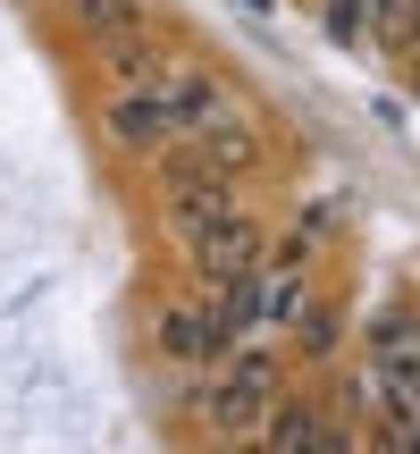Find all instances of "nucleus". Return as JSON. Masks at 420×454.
<instances>
[{"mask_svg":"<svg viewBox=\"0 0 420 454\" xmlns=\"http://www.w3.org/2000/svg\"><path fill=\"white\" fill-rule=\"evenodd\" d=\"M177 135H185V118H177V101H168L160 84H127V93L110 101V144H118V152H144V160H160Z\"/></svg>","mask_w":420,"mask_h":454,"instance_id":"nucleus-3","label":"nucleus"},{"mask_svg":"<svg viewBox=\"0 0 420 454\" xmlns=\"http://www.w3.org/2000/svg\"><path fill=\"white\" fill-rule=\"evenodd\" d=\"M67 17H76L93 43H127V34H152V26H144V0H67Z\"/></svg>","mask_w":420,"mask_h":454,"instance_id":"nucleus-6","label":"nucleus"},{"mask_svg":"<svg viewBox=\"0 0 420 454\" xmlns=\"http://www.w3.org/2000/svg\"><path fill=\"white\" fill-rule=\"evenodd\" d=\"M404 17H412V0H320V26H328V43L337 51H404Z\"/></svg>","mask_w":420,"mask_h":454,"instance_id":"nucleus-4","label":"nucleus"},{"mask_svg":"<svg viewBox=\"0 0 420 454\" xmlns=\"http://www.w3.org/2000/svg\"><path fill=\"white\" fill-rule=\"evenodd\" d=\"M261 438H269L277 454H354V421H337V412H320V404H269V421H261Z\"/></svg>","mask_w":420,"mask_h":454,"instance_id":"nucleus-5","label":"nucleus"},{"mask_svg":"<svg viewBox=\"0 0 420 454\" xmlns=\"http://www.w3.org/2000/svg\"><path fill=\"white\" fill-rule=\"evenodd\" d=\"M404 84H412V101H420V51H404Z\"/></svg>","mask_w":420,"mask_h":454,"instance_id":"nucleus-10","label":"nucleus"},{"mask_svg":"<svg viewBox=\"0 0 420 454\" xmlns=\"http://www.w3.org/2000/svg\"><path fill=\"white\" fill-rule=\"evenodd\" d=\"M337 345H345V311L337 303H311L303 320H294V354H303V362H328Z\"/></svg>","mask_w":420,"mask_h":454,"instance_id":"nucleus-8","label":"nucleus"},{"mask_svg":"<svg viewBox=\"0 0 420 454\" xmlns=\"http://www.w3.org/2000/svg\"><path fill=\"white\" fill-rule=\"evenodd\" d=\"M160 345H168L177 362H219V345H210V311H202V303L160 311Z\"/></svg>","mask_w":420,"mask_h":454,"instance_id":"nucleus-7","label":"nucleus"},{"mask_svg":"<svg viewBox=\"0 0 420 454\" xmlns=\"http://www.w3.org/2000/svg\"><path fill=\"white\" fill-rule=\"evenodd\" d=\"M277 379H286V371H277L269 345H236V354L219 362V379H202V387H194V412H202L210 429H227V438H244V429H261V421H269V404L286 395Z\"/></svg>","mask_w":420,"mask_h":454,"instance_id":"nucleus-1","label":"nucleus"},{"mask_svg":"<svg viewBox=\"0 0 420 454\" xmlns=\"http://www.w3.org/2000/svg\"><path fill=\"white\" fill-rule=\"evenodd\" d=\"M378 438H387V446H404V454H420V412L387 404V421H378Z\"/></svg>","mask_w":420,"mask_h":454,"instance_id":"nucleus-9","label":"nucleus"},{"mask_svg":"<svg viewBox=\"0 0 420 454\" xmlns=\"http://www.w3.org/2000/svg\"><path fill=\"white\" fill-rule=\"evenodd\" d=\"M185 261H194L202 286H236V278H261V270H269V236L236 211V219L202 227V236H185Z\"/></svg>","mask_w":420,"mask_h":454,"instance_id":"nucleus-2","label":"nucleus"}]
</instances>
